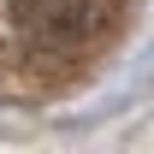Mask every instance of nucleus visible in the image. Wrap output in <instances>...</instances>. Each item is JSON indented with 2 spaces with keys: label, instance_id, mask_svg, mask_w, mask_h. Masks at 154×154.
<instances>
[{
  "label": "nucleus",
  "instance_id": "nucleus-1",
  "mask_svg": "<svg viewBox=\"0 0 154 154\" xmlns=\"http://www.w3.org/2000/svg\"><path fill=\"white\" fill-rule=\"evenodd\" d=\"M136 0H0V89H48L113 48Z\"/></svg>",
  "mask_w": 154,
  "mask_h": 154
}]
</instances>
